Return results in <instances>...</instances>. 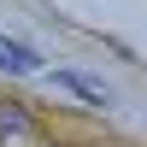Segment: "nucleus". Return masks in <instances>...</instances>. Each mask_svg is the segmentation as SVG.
Listing matches in <instances>:
<instances>
[{
	"label": "nucleus",
	"mask_w": 147,
	"mask_h": 147,
	"mask_svg": "<svg viewBox=\"0 0 147 147\" xmlns=\"http://www.w3.org/2000/svg\"><path fill=\"white\" fill-rule=\"evenodd\" d=\"M53 82H59V88H71L77 100H88V106H106V100H112V94H106V88H100L94 77H77V71H59Z\"/></svg>",
	"instance_id": "obj_1"
},
{
	"label": "nucleus",
	"mask_w": 147,
	"mask_h": 147,
	"mask_svg": "<svg viewBox=\"0 0 147 147\" xmlns=\"http://www.w3.org/2000/svg\"><path fill=\"white\" fill-rule=\"evenodd\" d=\"M18 136H30V112L18 100H0V141H18Z\"/></svg>",
	"instance_id": "obj_2"
},
{
	"label": "nucleus",
	"mask_w": 147,
	"mask_h": 147,
	"mask_svg": "<svg viewBox=\"0 0 147 147\" xmlns=\"http://www.w3.org/2000/svg\"><path fill=\"white\" fill-rule=\"evenodd\" d=\"M0 65H6V71H35V53L24 41H0Z\"/></svg>",
	"instance_id": "obj_3"
}]
</instances>
